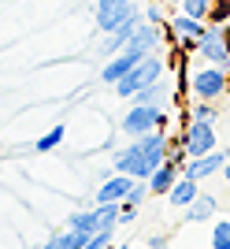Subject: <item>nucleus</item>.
I'll use <instances>...</instances> for the list:
<instances>
[{"mask_svg":"<svg viewBox=\"0 0 230 249\" xmlns=\"http://www.w3.org/2000/svg\"><path fill=\"white\" fill-rule=\"evenodd\" d=\"M85 238H89L85 231H74V227H67V231H56V234H52L49 242H45L41 249H82V246H85Z\"/></svg>","mask_w":230,"mask_h":249,"instance_id":"f3484780","label":"nucleus"},{"mask_svg":"<svg viewBox=\"0 0 230 249\" xmlns=\"http://www.w3.org/2000/svg\"><path fill=\"white\" fill-rule=\"evenodd\" d=\"M178 138H182V149H186L189 156H204V153H212V149H219V142H215V123L186 119V130Z\"/></svg>","mask_w":230,"mask_h":249,"instance_id":"0eeeda50","label":"nucleus"},{"mask_svg":"<svg viewBox=\"0 0 230 249\" xmlns=\"http://www.w3.org/2000/svg\"><path fill=\"white\" fill-rule=\"evenodd\" d=\"M223 178L230 182V156H227V164H223Z\"/></svg>","mask_w":230,"mask_h":249,"instance_id":"c85d7f7f","label":"nucleus"},{"mask_svg":"<svg viewBox=\"0 0 230 249\" xmlns=\"http://www.w3.org/2000/svg\"><path fill=\"white\" fill-rule=\"evenodd\" d=\"M212 249H230V219L212 223Z\"/></svg>","mask_w":230,"mask_h":249,"instance_id":"4be33fe9","label":"nucleus"},{"mask_svg":"<svg viewBox=\"0 0 230 249\" xmlns=\"http://www.w3.org/2000/svg\"><path fill=\"white\" fill-rule=\"evenodd\" d=\"M112 242H115V231H97V234L85 238L82 249H112Z\"/></svg>","mask_w":230,"mask_h":249,"instance_id":"b1692460","label":"nucleus"},{"mask_svg":"<svg viewBox=\"0 0 230 249\" xmlns=\"http://www.w3.org/2000/svg\"><path fill=\"white\" fill-rule=\"evenodd\" d=\"M134 219H137V205H126V201H123V208H119V227L134 223Z\"/></svg>","mask_w":230,"mask_h":249,"instance_id":"bb28decb","label":"nucleus"},{"mask_svg":"<svg viewBox=\"0 0 230 249\" xmlns=\"http://www.w3.org/2000/svg\"><path fill=\"white\" fill-rule=\"evenodd\" d=\"M230 22H208L204 26V34H200L197 41V56L204 63H215V67H223L227 71L230 67Z\"/></svg>","mask_w":230,"mask_h":249,"instance_id":"7ed1b4c3","label":"nucleus"},{"mask_svg":"<svg viewBox=\"0 0 230 249\" xmlns=\"http://www.w3.org/2000/svg\"><path fill=\"white\" fill-rule=\"evenodd\" d=\"M167 153H171V134L167 130H148V134L134 138L130 145L115 149L112 171H123L130 178H152V171L167 160Z\"/></svg>","mask_w":230,"mask_h":249,"instance_id":"f257e3e1","label":"nucleus"},{"mask_svg":"<svg viewBox=\"0 0 230 249\" xmlns=\"http://www.w3.org/2000/svg\"><path fill=\"white\" fill-rule=\"evenodd\" d=\"M67 227L85 231V234H97V223H93V205H89V208H74L71 216H67Z\"/></svg>","mask_w":230,"mask_h":249,"instance_id":"6ab92c4d","label":"nucleus"},{"mask_svg":"<svg viewBox=\"0 0 230 249\" xmlns=\"http://www.w3.org/2000/svg\"><path fill=\"white\" fill-rule=\"evenodd\" d=\"M189 93H193V101H223V97H230L227 71L215 67V63H204L200 71L189 74Z\"/></svg>","mask_w":230,"mask_h":249,"instance_id":"20e7f679","label":"nucleus"},{"mask_svg":"<svg viewBox=\"0 0 230 249\" xmlns=\"http://www.w3.org/2000/svg\"><path fill=\"white\" fill-rule=\"evenodd\" d=\"M63 134H67V130H63V123H60V126H52V130H49L45 138H37V142H33V149H37V153H52V149L63 142Z\"/></svg>","mask_w":230,"mask_h":249,"instance_id":"5701e85b","label":"nucleus"},{"mask_svg":"<svg viewBox=\"0 0 230 249\" xmlns=\"http://www.w3.org/2000/svg\"><path fill=\"white\" fill-rule=\"evenodd\" d=\"M112 249H126V246H112Z\"/></svg>","mask_w":230,"mask_h":249,"instance_id":"c756f323","label":"nucleus"},{"mask_svg":"<svg viewBox=\"0 0 230 249\" xmlns=\"http://www.w3.org/2000/svg\"><path fill=\"white\" fill-rule=\"evenodd\" d=\"M119 130L126 138H141L148 130H167V108L164 104H130L119 119Z\"/></svg>","mask_w":230,"mask_h":249,"instance_id":"f03ea898","label":"nucleus"},{"mask_svg":"<svg viewBox=\"0 0 230 249\" xmlns=\"http://www.w3.org/2000/svg\"><path fill=\"white\" fill-rule=\"evenodd\" d=\"M208 22H230V0H212Z\"/></svg>","mask_w":230,"mask_h":249,"instance_id":"393cba45","label":"nucleus"},{"mask_svg":"<svg viewBox=\"0 0 230 249\" xmlns=\"http://www.w3.org/2000/svg\"><path fill=\"white\" fill-rule=\"evenodd\" d=\"M167 246V234H152V238H148V249H164Z\"/></svg>","mask_w":230,"mask_h":249,"instance_id":"cd10ccee","label":"nucleus"},{"mask_svg":"<svg viewBox=\"0 0 230 249\" xmlns=\"http://www.w3.org/2000/svg\"><path fill=\"white\" fill-rule=\"evenodd\" d=\"M160 78H164V60H160V52H148V56L137 63L126 78H119V82H115V93L123 97V101H130L137 89H145V86L160 82Z\"/></svg>","mask_w":230,"mask_h":249,"instance_id":"39448f33","label":"nucleus"},{"mask_svg":"<svg viewBox=\"0 0 230 249\" xmlns=\"http://www.w3.org/2000/svg\"><path fill=\"white\" fill-rule=\"evenodd\" d=\"M178 11H186V15H193V19L208 22V15H212V0H178Z\"/></svg>","mask_w":230,"mask_h":249,"instance_id":"412c9836","label":"nucleus"},{"mask_svg":"<svg viewBox=\"0 0 230 249\" xmlns=\"http://www.w3.org/2000/svg\"><path fill=\"white\" fill-rule=\"evenodd\" d=\"M167 97H171V86L160 78V82L145 86V89H137V93L130 97V104H164V108H167Z\"/></svg>","mask_w":230,"mask_h":249,"instance_id":"dca6fc26","label":"nucleus"},{"mask_svg":"<svg viewBox=\"0 0 230 249\" xmlns=\"http://www.w3.org/2000/svg\"><path fill=\"white\" fill-rule=\"evenodd\" d=\"M130 45H134L137 52H145V56L156 52L160 49V26L156 22H141V26L134 30V37H130Z\"/></svg>","mask_w":230,"mask_h":249,"instance_id":"2eb2a0df","label":"nucleus"},{"mask_svg":"<svg viewBox=\"0 0 230 249\" xmlns=\"http://www.w3.org/2000/svg\"><path fill=\"white\" fill-rule=\"evenodd\" d=\"M197 197H200V182L189 175H178V182L167 190V205H175V208H189Z\"/></svg>","mask_w":230,"mask_h":249,"instance_id":"f8f14e48","label":"nucleus"},{"mask_svg":"<svg viewBox=\"0 0 230 249\" xmlns=\"http://www.w3.org/2000/svg\"><path fill=\"white\" fill-rule=\"evenodd\" d=\"M186 119H200V123H215L219 119V108H215V101H193L189 104Z\"/></svg>","mask_w":230,"mask_h":249,"instance_id":"aec40b11","label":"nucleus"},{"mask_svg":"<svg viewBox=\"0 0 230 249\" xmlns=\"http://www.w3.org/2000/svg\"><path fill=\"white\" fill-rule=\"evenodd\" d=\"M145 22H156V26H164V22H167V15H164V8H160L156 0L145 8Z\"/></svg>","mask_w":230,"mask_h":249,"instance_id":"a878e982","label":"nucleus"},{"mask_svg":"<svg viewBox=\"0 0 230 249\" xmlns=\"http://www.w3.org/2000/svg\"><path fill=\"white\" fill-rule=\"evenodd\" d=\"M223 164H227V149H212V153H204V156H189L186 167H182V175L204 182V178H212L215 171H223Z\"/></svg>","mask_w":230,"mask_h":249,"instance_id":"9b49d317","label":"nucleus"},{"mask_svg":"<svg viewBox=\"0 0 230 249\" xmlns=\"http://www.w3.org/2000/svg\"><path fill=\"white\" fill-rule=\"evenodd\" d=\"M178 175H182V167H178L175 160H164V164L152 171V178H148V190H152V197H167V190L178 182Z\"/></svg>","mask_w":230,"mask_h":249,"instance_id":"ddd939ff","label":"nucleus"},{"mask_svg":"<svg viewBox=\"0 0 230 249\" xmlns=\"http://www.w3.org/2000/svg\"><path fill=\"white\" fill-rule=\"evenodd\" d=\"M215 208H219V201L212 197V194H200L189 208H182V216H186V223H204V219L215 216Z\"/></svg>","mask_w":230,"mask_h":249,"instance_id":"4468645a","label":"nucleus"},{"mask_svg":"<svg viewBox=\"0 0 230 249\" xmlns=\"http://www.w3.org/2000/svg\"><path fill=\"white\" fill-rule=\"evenodd\" d=\"M130 15H137V0H97L93 4V19H97V30L100 34H112Z\"/></svg>","mask_w":230,"mask_h":249,"instance_id":"423d86ee","label":"nucleus"},{"mask_svg":"<svg viewBox=\"0 0 230 249\" xmlns=\"http://www.w3.org/2000/svg\"><path fill=\"white\" fill-rule=\"evenodd\" d=\"M130 186H134L130 175L112 171L108 178H100V186H97V194H93V205H123L126 194H130Z\"/></svg>","mask_w":230,"mask_h":249,"instance_id":"9d476101","label":"nucleus"},{"mask_svg":"<svg viewBox=\"0 0 230 249\" xmlns=\"http://www.w3.org/2000/svg\"><path fill=\"white\" fill-rule=\"evenodd\" d=\"M227 156H230V145H227Z\"/></svg>","mask_w":230,"mask_h":249,"instance_id":"7c9ffc66","label":"nucleus"},{"mask_svg":"<svg viewBox=\"0 0 230 249\" xmlns=\"http://www.w3.org/2000/svg\"><path fill=\"white\" fill-rule=\"evenodd\" d=\"M119 208H123V205H93L97 231H115V227H119Z\"/></svg>","mask_w":230,"mask_h":249,"instance_id":"a211bd4d","label":"nucleus"},{"mask_svg":"<svg viewBox=\"0 0 230 249\" xmlns=\"http://www.w3.org/2000/svg\"><path fill=\"white\" fill-rule=\"evenodd\" d=\"M141 60H145V52H137L134 45H126L123 52H115L112 60H104V67H100V82H104V86H115L119 78H126V74L134 71Z\"/></svg>","mask_w":230,"mask_h":249,"instance_id":"6e6552de","label":"nucleus"},{"mask_svg":"<svg viewBox=\"0 0 230 249\" xmlns=\"http://www.w3.org/2000/svg\"><path fill=\"white\" fill-rule=\"evenodd\" d=\"M204 26H208V22L193 19L186 11H178L175 19H167V30H171V37L182 45V52H197V41H200V34H204Z\"/></svg>","mask_w":230,"mask_h":249,"instance_id":"1a4fd4ad","label":"nucleus"}]
</instances>
